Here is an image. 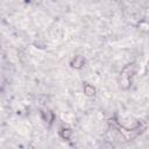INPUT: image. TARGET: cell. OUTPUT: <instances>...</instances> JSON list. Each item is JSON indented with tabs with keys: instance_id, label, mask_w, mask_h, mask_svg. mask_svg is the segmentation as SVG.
<instances>
[{
	"instance_id": "obj_4",
	"label": "cell",
	"mask_w": 149,
	"mask_h": 149,
	"mask_svg": "<svg viewBox=\"0 0 149 149\" xmlns=\"http://www.w3.org/2000/svg\"><path fill=\"white\" fill-rule=\"evenodd\" d=\"M84 93L87 97H93L95 94V88L92 85H90V84H85L84 85Z\"/></svg>"
},
{
	"instance_id": "obj_3",
	"label": "cell",
	"mask_w": 149,
	"mask_h": 149,
	"mask_svg": "<svg viewBox=\"0 0 149 149\" xmlns=\"http://www.w3.org/2000/svg\"><path fill=\"white\" fill-rule=\"evenodd\" d=\"M41 115H42L43 120H44V121H48L49 123H51L52 120H54V114H52V112L49 111V109H43V111L41 112Z\"/></svg>"
},
{
	"instance_id": "obj_2",
	"label": "cell",
	"mask_w": 149,
	"mask_h": 149,
	"mask_svg": "<svg viewBox=\"0 0 149 149\" xmlns=\"http://www.w3.org/2000/svg\"><path fill=\"white\" fill-rule=\"evenodd\" d=\"M85 64V59L83 56H76L72 61H71V66L74 69H81Z\"/></svg>"
},
{
	"instance_id": "obj_5",
	"label": "cell",
	"mask_w": 149,
	"mask_h": 149,
	"mask_svg": "<svg viewBox=\"0 0 149 149\" xmlns=\"http://www.w3.org/2000/svg\"><path fill=\"white\" fill-rule=\"evenodd\" d=\"M71 135H72V130L69 129V128H63V129L59 132V136H61L62 139H64V140H69V139L71 137Z\"/></svg>"
},
{
	"instance_id": "obj_1",
	"label": "cell",
	"mask_w": 149,
	"mask_h": 149,
	"mask_svg": "<svg viewBox=\"0 0 149 149\" xmlns=\"http://www.w3.org/2000/svg\"><path fill=\"white\" fill-rule=\"evenodd\" d=\"M135 71H136V65L134 63L128 64L122 69L121 74H120V85L123 90H127L130 87L132 79L135 74Z\"/></svg>"
}]
</instances>
